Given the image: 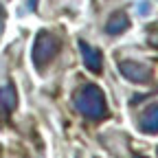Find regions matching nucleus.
<instances>
[{
  "mask_svg": "<svg viewBox=\"0 0 158 158\" xmlns=\"http://www.w3.org/2000/svg\"><path fill=\"white\" fill-rule=\"evenodd\" d=\"M127 29H130V18H127L125 11H114L106 22V33L108 35H121Z\"/></svg>",
  "mask_w": 158,
  "mask_h": 158,
  "instance_id": "6",
  "label": "nucleus"
},
{
  "mask_svg": "<svg viewBox=\"0 0 158 158\" xmlns=\"http://www.w3.org/2000/svg\"><path fill=\"white\" fill-rule=\"evenodd\" d=\"M118 70H121V75L127 79V81H132V84H147L152 79L149 66H145L141 62H134V59L121 62V64H118Z\"/></svg>",
  "mask_w": 158,
  "mask_h": 158,
  "instance_id": "3",
  "label": "nucleus"
},
{
  "mask_svg": "<svg viewBox=\"0 0 158 158\" xmlns=\"http://www.w3.org/2000/svg\"><path fill=\"white\" fill-rule=\"evenodd\" d=\"M138 130L143 134H158V103L147 106L138 116Z\"/></svg>",
  "mask_w": 158,
  "mask_h": 158,
  "instance_id": "5",
  "label": "nucleus"
},
{
  "mask_svg": "<svg viewBox=\"0 0 158 158\" xmlns=\"http://www.w3.org/2000/svg\"><path fill=\"white\" fill-rule=\"evenodd\" d=\"M59 51V37L53 35L51 31H40L33 44V62L37 68H46L51 64V59Z\"/></svg>",
  "mask_w": 158,
  "mask_h": 158,
  "instance_id": "2",
  "label": "nucleus"
},
{
  "mask_svg": "<svg viewBox=\"0 0 158 158\" xmlns=\"http://www.w3.org/2000/svg\"><path fill=\"white\" fill-rule=\"evenodd\" d=\"M134 158H143V156H134Z\"/></svg>",
  "mask_w": 158,
  "mask_h": 158,
  "instance_id": "8",
  "label": "nucleus"
},
{
  "mask_svg": "<svg viewBox=\"0 0 158 158\" xmlns=\"http://www.w3.org/2000/svg\"><path fill=\"white\" fill-rule=\"evenodd\" d=\"M15 103H18V97H15L13 86L0 88V121H5V118L15 110Z\"/></svg>",
  "mask_w": 158,
  "mask_h": 158,
  "instance_id": "7",
  "label": "nucleus"
},
{
  "mask_svg": "<svg viewBox=\"0 0 158 158\" xmlns=\"http://www.w3.org/2000/svg\"><path fill=\"white\" fill-rule=\"evenodd\" d=\"M79 48H81V57H84V66L90 70V73H101L103 68V57H101V51L90 46L88 42L79 40Z\"/></svg>",
  "mask_w": 158,
  "mask_h": 158,
  "instance_id": "4",
  "label": "nucleus"
},
{
  "mask_svg": "<svg viewBox=\"0 0 158 158\" xmlns=\"http://www.w3.org/2000/svg\"><path fill=\"white\" fill-rule=\"evenodd\" d=\"M73 103H75V110L81 116L90 118V121H101V118H106V114H108L106 94L94 84H88L84 88H79L75 99H73Z\"/></svg>",
  "mask_w": 158,
  "mask_h": 158,
  "instance_id": "1",
  "label": "nucleus"
}]
</instances>
